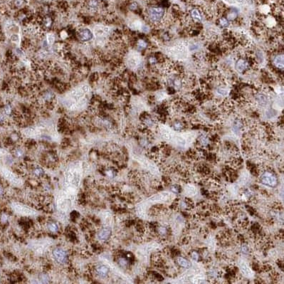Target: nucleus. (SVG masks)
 <instances>
[{"instance_id":"obj_1","label":"nucleus","mask_w":284,"mask_h":284,"mask_svg":"<svg viewBox=\"0 0 284 284\" xmlns=\"http://www.w3.org/2000/svg\"><path fill=\"white\" fill-rule=\"evenodd\" d=\"M262 184L270 187H276L278 184V179L274 173L270 171H265L260 177Z\"/></svg>"},{"instance_id":"obj_2","label":"nucleus","mask_w":284,"mask_h":284,"mask_svg":"<svg viewBox=\"0 0 284 284\" xmlns=\"http://www.w3.org/2000/svg\"><path fill=\"white\" fill-rule=\"evenodd\" d=\"M165 16V9L162 7H151L148 10V17L153 23H159Z\"/></svg>"},{"instance_id":"obj_3","label":"nucleus","mask_w":284,"mask_h":284,"mask_svg":"<svg viewBox=\"0 0 284 284\" xmlns=\"http://www.w3.org/2000/svg\"><path fill=\"white\" fill-rule=\"evenodd\" d=\"M52 254L54 256V259L56 261L58 264H66L68 261V256L67 252L61 248L58 247V248L54 249Z\"/></svg>"},{"instance_id":"obj_4","label":"nucleus","mask_w":284,"mask_h":284,"mask_svg":"<svg viewBox=\"0 0 284 284\" xmlns=\"http://www.w3.org/2000/svg\"><path fill=\"white\" fill-rule=\"evenodd\" d=\"M78 37L81 41L87 42L93 38V34L88 28H83L78 31Z\"/></svg>"},{"instance_id":"obj_5","label":"nucleus","mask_w":284,"mask_h":284,"mask_svg":"<svg viewBox=\"0 0 284 284\" xmlns=\"http://www.w3.org/2000/svg\"><path fill=\"white\" fill-rule=\"evenodd\" d=\"M249 67V62L243 58H240L237 60L236 64H235V68L238 72L239 73H243Z\"/></svg>"},{"instance_id":"obj_6","label":"nucleus","mask_w":284,"mask_h":284,"mask_svg":"<svg viewBox=\"0 0 284 284\" xmlns=\"http://www.w3.org/2000/svg\"><path fill=\"white\" fill-rule=\"evenodd\" d=\"M112 235V231L110 228L105 227L101 229L98 233V237L102 241H108Z\"/></svg>"},{"instance_id":"obj_7","label":"nucleus","mask_w":284,"mask_h":284,"mask_svg":"<svg viewBox=\"0 0 284 284\" xmlns=\"http://www.w3.org/2000/svg\"><path fill=\"white\" fill-rule=\"evenodd\" d=\"M109 268L103 264H99L95 268V271L96 274L102 278L106 277L109 274Z\"/></svg>"},{"instance_id":"obj_8","label":"nucleus","mask_w":284,"mask_h":284,"mask_svg":"<svg viewBox=\"0 0 284 284\" xmlns=\"http://www.w3.org/2000/svg\"><path fill=\"white\" fill-rule=\"evenodd\" d=\"M255 100L257 103L261 106H266L268 103V98L266 94L263 93H258L255 96Z\"/></svg>"},{"instance_id":"obj_9","label":"nucleus","mask_w":284,"mask_h":284,"mask_svg":"<svg viewBox=\"0 0 284 284\" xmlns=\"http://www.w3.org/2000/svg\"><path fill=\"white\" fill-rule=\"evenodd\" d=\"M284 58L283 54H278L274 58V64L278 68L283 69L284 66Z\"/></svg>"},{"instance_id":"obj_10","label":"nucleus","mask_w":284,"mask_h":284,"mask_svg":"<svg viewBox=\"0 0 284 284\" xmlns=\"http://www.w3.org/2000/svg\"><path fill=\"white\" fill-rule=\"evenodd\" d=\"M190 16L192 18V19H194L195 21L200 22V21H202V14L200 11V10L197 9H192L191 11H190Z\"/></svg>"},{"instance_id":"obj_11","label":"nucleus","mask_w":284,"mask_h":284,"mask_svg":"<svg viewBox=\"0 0 284 284\" xmlns=\"http://www.w3.org/2000/svg\"><path fill=\"white\" fill-rule=\"evenodd\" d=\"M177 264H179L181 267L188 268L191 266V263L188 260H187L186 258H184V257H177Z\"/></svg>"},{"instance_id":"obj_12","label":"nucleus","mask_w":284,"mask_h":284,"mask_svg":"<svg viewBox=\"0 0 284 284\" xmlns=\"http://www.w3.org/2000/svg\"><path fill=\"white\" fill-rule=\"evenodd\" d=\"M47 227L48 231L50 232H51V233H57L58 231V230H59L58 225L55 221H50V222H48Z\"/></svg>"},{"instance_id":"obj_13","label":"nucleus","mask_w":284,"mask_h":284,"mask_svg":"<svg viewBox=\"0 0 284 284\" xmlns=\"http://www.w3.org/2000/svg\"><path fill=\"white\" fill-rule=\"evenodd\" d=\"M243 127V122H241L240 119L235 120L233 123V130L234 132L238 133L241 130V129Z\"/></svg>"},{"instance_id":"obj_14","label":"nucleus","mask_w":284,"mask_h":284,"mask_svg":"<svg viewBox=\"0 0 284 284\" xmlns=\"http://www.w3.org/2000/svg\"><path fill=\"white\" fill-rule=\"evenodd\" d=\"M237 16H238V11L233 9L231 11H229V13L227 14V19L229 21H232L235 20L237 19Z\"/></svg>"},{"instance_id":"obj_15","label":"nucleus","mask_w":284,"mask_h":284,"mask_svg":"<svg viewBox=\"0 0 284 284\" xmlns=\"http://www.w3.org/2000/svg\"><path fill=\"white\" fill-rule=\"evenodd\" d=\"M118 264L122 268H126L128 265V261L126 258L124 257H120L118 259Z\"/></svg>"},{"instance_id":"obj_16","label":"nucleus","mask_w":284,"mask_h":284,"mask_svg":"<svg viewBox=\"0 0 284 284\" xmlns=\"http://www.w3.org/2000/svg\"><path fill=\"white\" fill-rule=\"evenodd\" d=\"M88 6L90 9H91L93 11H95L98 6V0H89V2H88Z\"/></svg>"},{"instance_id":"obj_17","label":"nucleus","mask_w":284,"mask_h":284,"mask_svg":"<svg viewBox=\"0 0 284 284\" xmlns=\"http://www.w3.org/2000/svg\"><path fill=\"white\" fill-rule=\"evenodd\" d=\"M34 175L36 177H42L44 175V169H42L41 167H36L33 171Z\"/></svg>"},{"instance_id":"obj_18","label":"nucleus","mask_w":284,"mask_h":284,"mask_svg":"<svg viewBox=\"0 0 284 284\" xmlns=\"http://www.w3.org/2000/svg\"><path fill=\"white\" fill-rule=\"evenodd\" d=\"M14 155L17 158H21L24 156V151L21 148H16L14 151Z\"/></svg>"},{"instance_id":"obj_19","label":"nucleus","mask_w":284,"mask_h":284,"mask_svg":"<svg viewBox=\"0 0 284 284\" xmlns=\"http://www.w3.org/2000/svg\"><path fill=\"white\" fill-rule=\"evenodd\" d=\"M173 128L176 131H180V130H182L183 128L182 122H181L179 121L175 122L173 124Z\"/></svg>"},{"instance_id":"obj_20","label":"nucleus","mask_w":284,"mask_h":284,"mask_svg":"<svg viewBox=\"0 0 284 284\" xmlns=\"http://www.w3.org/2000/svg\"><path fill=\"white\" fill-rule=\"evenodd\" d=\"M216 92L217 94L219 95H221V96H225V95H228V91L226 88H218L216 89Z\"/></svg>"},{"instance_id":"obj_21","label":"nucleus","mask_w":284,"mask_h":284,"mask_svg":"<svg viewBox=\"0 0 284 284\" xmlns=\"http://www.w3.org/2000/svg\"><path fill=\"white\" fill-rule=\"evenodd\" d=\"M219 24L222 27H228L229 26V21L227 18L222 17L219 19Z\"/></svg>"},{"instance_id":"obj_22","label":"nucleus","mask_w":284,"mask_h":284,"mask_svg":"<svg viewBox=\"0 0 284 284\" xmlns=\"http://www.w3.org/2000/svg\"><path fill=\"white\" fill-rule=\"evenodd\" d=\"M147 42H146L145 41L140 39V40H139L138 41V48L140 50H142V49L145 48L147 47Z\"/></svg>"},{"instance_id":"obj_23","label":"nucleus","mask_w":284,"mask_h":284,"mask_svg":"<svg viewBox=\"0 0 284 284\" xmlns=\"http://www.w3.org/2000/svg\"><path fill=\"white\" fill-rule=\"evenodd\" d=\"M105 175L109 177H114L116 175V172L113 169L109 168V169H105Z\"/></svg>"},{"instance_id":"obj_24","label":"nucleus","mask_w":284,"mask_h":284,"mask_svg":"<svg viewBox=\"0 0 284 284\" xmlns=\"http://www.w3.org/2000/svg\"><path fill=\"white\" fill-rule=\"evenodd\" d=\"M46 39H47V40H46V42L48 43V44H49V45H51V44H54V40H55V36H54V35L53 34H48L47 36H46Z\"/></svg>"},{"instance_id":"obj_25","label":"nucleus","mask_w":284,"mask_h":284,"mask_svg":"<svg viewBox=\"0 0 284 284\" xmlns=\"http://www.w3.org/2000/svg\"><path fill=\"white\" fill-rule=\"evenodd\" d=\"M200 142H201V144L203 145L204 146L207 145L208 143H209V139H208V138H207L206 136H205V135H202V136L200 137Z\"/></svg>"},{"instance_id":"obj_26","label":"nucleus","mask_w":284,"mask_h":284,"mask_svg":"<svg viewBox=\"0 0 284 284\" xmlns=\"http://www.w3.org/2000/svg\"><path fill=\"white\" fill-rule=\"evenodd\" d=\"M223 1L229 4H238L243 2V0H223Z\"/></svg>"},{"instance_id":"obj_27","label":"nucleus","mask_w":284,"mask_h":284,"mask_svg":"<svg viewBox=\"0 0 284 284\" xmlns=\"http://www.w3.org/2000/svg\"><path fill=\"white\" fill-rule=\"evenodd\" d=\"M241 270L243 271L244 274H246V275H250V272H251V270H250V268L247 266L246 264H244L243 266H241Z\"/></svg>"},{"instance_id":"obj_28","label":"nucleus","mask_w":284,"mask_h":284,"mask_svg":"<svg viewBox=\"0 0 284 284\" xmlns=\"http://www.w3.org/2000/svg\"><path fill=\"white\" fill-rule=\"evenodd\" d=\"M200 48V46L197 44H192L189 46V50L191 51H195Z\"/></svg>"},{"instance_id":"obj_29","label":"nucleus","mask_w":284,"mask_h":284,"mask_svg":"<svg viewBox=\"0 0 284 284\" xmlns=\"http://www.w3.org/2000/svg\"><path fill=\"white\" fill-rule=\"evenodd\" d=\"M40 278L41 281H43L44 283H48V280H49V277L47 274H42L40 276Z\"/></svg>"},{"instance_id":"obj_30","label":"nucleus","mask_w":284,"mask_h":284,"mask_svg":"<svg viewBox=\"0 0 284 284\" xmlns=\"http://www.w3.org/2000/svg\"><path fill=\"white\" fill-rule=\"evenodd\" d=\"M4 113L6 115H9L11 113V108L10 105H5L4 108Z\"/></svg>"},{"instance_id":"obj_31","label":"nucleus","mask_w":284,"mask_h":284,"mask_svg":"<svg viewBox=\"0 0 284 284\" xmlns=\"http://www.w3.org/2000/svg\"><path fill=\"white\" fill-rule=\"evenodd\" d=\"M51 19H50V18H46V19H45L44 21V25L46 27H49L50 26H51Z\"/></svg>"},{"instance_id":"obj_32","label":"nucleus","mask_w":284,"mask_h":284,"mask_svg":"<svg viewBox=\"0 0 284 284\" xmlns=\"http://www.w3.org/2000/svg\"><path fill=\"white\" fill-rule=\"evenodd\" d=\"M171 191H172V192L175 193V194L179 193V187L177 186V185H174V186H172V187H171Z\"/></svg>"},{"instance_id":"obj_33","label":"nucleus","mask_w":284,"mask_h":284,"mask_svg":"<svg viewBox=\"0 0 284 284\" xmlns=\"http://www.w3.org/2000/svg\"><path fill=\"white\" fill-rule=\"evenodd\" d=\"M192 258L193 260L197 261L199 260V254H197L196 251H194V252H192Z\"/></svg>"},{"instance_id":"obj_34","label":"nucleus","mask_w":284,"mask_h":284,"mask_svg":"<svg viewBox=\"0 0 284 284\" xmlns=\"http://www.w3.org/2000/svg\"><path fill=\"white\" fill-rule=\"evenodd\" d=\"M140 29H141V31H142V32H144V33H147L150 30L149 27L147 26H146V25H142L141 27H140Z\"/></svg>"},{"instance_id":"obj_35","label":"nucleus","mask_w":284,"mask_h":284,"mask_svg":"<svg viewBox=\"0 0 284 284\" xmlns=\"http://www.w3.org/2000/svg\"><path fill=\"white\" fill-rule=\"evenodd\" d=\"M241 251L243 252L244 254H247L249 253V248L247 247V246L246 245H243L241 247Z\"/></svg>"},{"instance_id":"obj_36","label":"nucleus","mask_w":284,"mask_h":284,"mask_svg":"<svg viewBox=\"0 0 284 284\" xmlns=\"http://www.w3.org/2000/svg\"><path fill=\"white\" fill-rule=\"evenodd\" d=\"M159 232L161 234H165L166 232H167V229H166L165 227H159Z\"/></svg>"},{"instance_id":"obj_37","label":"nucleus","mask_w":284,"mask_h":284,"mask_svg":"<svg viewBox=\"0 0 284 284\" xmlns=\"http://www.w3.org/2000/svg\"><path fill=\"white\" fill-rule=\"evenodd\" d=\"M149 62H150L151 64H155L156 63H157V59H156L155 57L150 58V59H149Z\"/></svg>"},{"instance_id":"obj_38","label":"nucleus","mask_w":284,"mask_h":284,"mask_svg":"<svg viewBox=\"0 0 284 284\" xmlns=\"http://www.w3.org/2000/svg\"><path fill=\"white\" fill-rule=\"evenodd\" d=\"M130 8L132 10H135V9L138 8V4H137V3L131 4V5L130 6Z\"/></svg>"},{"instance_id":"obj_39","label":"nucleus","mask_w":284,"mask_h":284,"mask_svg":"<svg viewBox=\"0 0 284 284\" xmlns=\"http://www.w3.org/2000/svg\"><path fill=\"white\" fill-rule=\"evenodd\" d=\"M7 219H8V218H7V215H5V214L2 215L1 217V220H2V221H3L4 223H6L7 221Z\"/></svg>"},{"instance_id":"obj_40","label":"nucleus","mask_w":284,"mask_h":284,"mask_svg":"<svg viewBox=\"0 0 284 284\" xmlns=\"http://www.w3.org/2000/svg\"><path fill=\"white\" fill-rule=\"evenodd\" d=\"M78 213H77L76 212H73L71 214V219H73V218H77V217H78Z\"/></svg>"},{"instance_id":"obj_41","label":"nucleus","mask_w":284,"mask_h":284,"mask_svg":"<svg viewBox=\"0 0 284 284\" xmlns=\"http://www.w3.org/2000/svg\"><path fill=\"white\" fill-rule=\"evenodd\" d=\"M5 120V115L3 113H0V123L3 122Z\"/></svg>"},{"instance_id":"obj_42","label":"nucleus","mask_w":284,"mask_h":284,"mask_svg":"<svg viewBox=\"0 0 284 284\" xmlns=\"http://www.w3.org/2000/svg\"><path fill=\"white\" fill-rule=\"evenodd\" d=\"M15 4L17 6H21L23 4V0H15Z\"/></svg>"},{"instance_id":"obj_43","label":"nucleus","mask_w":284,"mask_h":284,"mask_svg":"<svg viewBox=\"0 0 284 284\" xmlns=\"http://www.w3.org/2000/svg\"><path fill=\"white\" fill-rule=\"evenodd\" d=\"M4 187L1 184H0V196H2V195L4 194Z\"/></svg>"}]
</instances>
